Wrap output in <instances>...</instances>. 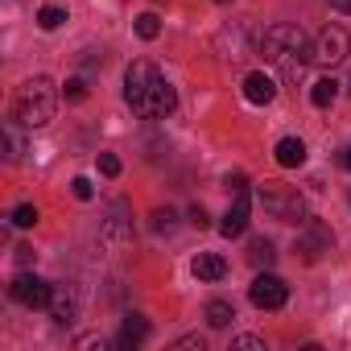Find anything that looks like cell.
Returning <instances> with one entry per match:
<instances>
[{"mask_svg":"<svg viewBox=\"0 0 351 351\" xmlns=\"http://www.w3.org/2000/svg\"><path fill=\"white\" fill-rule=\"evenodd\" d=\"M54 112H58V87H54V79H46V75L25 79L21 91H17V99H13L17 124H25V128H46V124L54 120Z\"/></svg>","mask_w":351,"mask_h":351,"instance_id":"cell-3","label":"cell"},{"mask_svg":"<svg viewBox=\"0 0 351 351\" xmlns=\"http://www.w3.org/2000/svg\"><path fill=\"white\" fill-rule=\"evenodd\" d=\"M335 95H339L335 75H326V79H318V83L310 87V104H314V108H330V104H335Z\"/></svg>","mask_w":351,"mask_h":351,"instance_id":"cell-14","label":"cell"},{"mask_svg":"<svg viewBox=\"0 0 351 351\" xmlns=\"http://www.w3.org/2000/svg\"><path fill=\"white\" fill-rule=\"evenodd\" d=\"M17 261H21V265H29V261H34V248H29V244H21V248H17Z\"/></svg>","mask_w":351,"mask_h":351,"instance_id":"cell-29","label":"cell"},{"mask_svg":"<svg viewBox=\"0 0 351 351\" xmlns=\"http://www.w3.org/2000/svg\"><path fill=\"white\" fill-rule=\"evenodd\" d=\"M191 273H195L199 281H223V277H228V261H223L219 252H199L195 265H191Z\"/></svg>","mask_w":351,"mask_h":351,"instance_id":"cell-11","label":"cell"},{"mask_svg":"<svg viewBox=\"0 0 351 351\" xmlns=\"http://www.w3.org/2000/svg\"><path fill=\"white\" fill-rule=\"evenodd\" d=\"M277 165H285V169H298V165H306V145H302L298 136H285V141H277Z\"/></svg>","mask_w":351,"mask_h":351,"instance_id":"cell-13","label":"cell"},{"mask_svg":"<svg viewBox=\"0 0 351 351\" xmlns=\"http://www.w3.org/2000/svg\"><path fill=\"white\" fill-rule=\"evenodd\" d=\"M71 191H75V199H79V203H87V199H91V195H95V191H91V182H87V178H75V182H71Z\"/></svg>","mask_w":351,"mask_h":351,"instance_id":"cell-24","label":"cell"},{"mask_svg":"<svg viewBox=\"0 0 351 351\" xmlns=\"http://www.w3.org/2000/svg\"><path fill=\"white\" fill-rule=\"evenodd\" d=\"M173 219H178V215L165 207V211H157V215H153V228H157V232H173Z\"/></svg>","mask_w":351,"mask_h":351,"instance_id":"cell-23","label":"cell"},{"mask_svg":"<svg viewBox=\"0 0 351 351\" xmlns=\"http://www.w3.org/2000/svg\"><path fill=\"white\" fill-rule=\"evenodd\" d=\"M326 244H330V232H326L322 223H310V236L302 240V256H306V261H314V256H318V248H326Z\"/></svg>","mask_w":351,"mask_h":351,"instance_id":"cell-16","label":"cell"},{"mask_svg":"<svg viewBox=\"0 0 351 351\" xmlns=\"http://www.w3.org/2000/svg\"><path fill=\"white\" fill-rule=\"evenodd\" d=\"M13 223H17V228H34V223H38V207H34V203H21V207L13 211Z\"/></svg>","mask_w":351,"mask_h":351,"instance_id":"cell-20","label":"cell"},{"mask_svg":"<svg viewBox=\"0 0 351 351\" xmlns=\"http://www.w3.org/2000/svg\"><path fill=\"white\" fill-rule=\"evenodd\" d=\"M330 9H339V13H347V17H351V0H330Z\"/></svg>","mask_w":351,"mask_h":351,"instance_id":"cell-30","label":"cell"},{"mask_svg":"<svg viewBox=\"0 0 351 351\" xmlns=\"http://www.w3.org/2000/svg\"><path fill=\"white\" fill-rule=\"evenodd\" d=\"M248 298L256 310H281L289 302V285L277 273H256V281L248 285Z\"/></svg>","mask_w":351,"mask_h":351,"instance_id":"cell-7","label":"cell"},{"mask_svg":"<svg viewBox=\"0 0 351 351\" xmlns=\"http://www.w3.org/2000/svg\"><path fill=\"white\" fill-rule=\"evenodd\" d=\"M62 95H66L71 104H83V99H87V83H83V79H66V87H62Z\"/></svg>","mask_w":351,"mask_h":351,"instance_id":"cell-21","label":"cell"},{"mask_svg":"<svg viewBox=\"0 0 351 351\" xmlns=\"http://www.w3.org/2000/svg\"><path fill=\"white\" fill-rule=\"evenodd\" d=\"M248 186V178H244V173H228V191L236 195V191H244Z\"/></svg>","mask_w":351,"mask_h":351,"instance_id":"cell-27","label":"cell"},{"mask_svg":"<svg viewBox=\"0 0 351 351\" xmlns=\"http://www.w3.org/2000/svg\"><path fill=\"white\" fill-rule=\"evenodd\" d=\"M273 256H277V252H273L269 240H252V244H248V261H252V265H265V269H269Z\"/></svg>","mask_w":351,"mask_h":351,"instance_id":"cell-17","label":"cell"},{"mask_svg":"<svg viewBox=\"0 0 351 351\" xmlns=\"http://www.w3.org/2000/svg\"><path fill=\"white\" fill-rule=\"evenodd\" d=\"M273 95H277V79H273V75H265V71L244 75V99H248V104L265 108V104H273Z\"/></svg>","mask_w":351,"mask_h":351,"instance_id":"cell-10","label":"cell"},{"mask_svg":"<svg viewBox=\"0 0 351 351\" xmlns=\"http://www.w3.org/2000/svg\"><path fill=\"white\" fill-rule=\"evenodd\" d=\"M124 99H128V108L141 120H165L173 108H178V95H173L169 79L153 62H145V58H136L124 71Z\"/></svg>","mask_w":351,"mask_h":351,"instance_id":"cell-1","label":"cell"},{"mask_svg":"<svg viewBox=\"0 0 351 351\" xmlns=\"http://www.w3.org/2000/svg\"><path fill=\"white\" fill-rule=\"evenodd\" d=\"M256 199H261V207H265L273 219H281V223H306V199L298 195V186L265 182V186L256 191Z\"/></svg>","mask_w":351,"mask_h":351,"instance_id":"cell-4","label":"cell"},{"mask_svg":"<svg viewBox=\"0 0 351 351\" xmlns=\"http://www.w3.org/2000/svg\"><path fill=\"white\" fill-rule=\"evenodd\" d=\"M145 339H149V322H145L141 314H128L124 326H120V335H116V343H120V347H141Z\"/></svg>","mask_w":351,"mask_h":351,"instance_id":"cell-12","label":"cell"},{"mask_svg":"<svg viewBox=\"0 0 351 351\" xmlns=\"http://www.w3.org/2000/svg\"><path fill=\"white\" fill-rule=\"evenodd\" d=\"M347 54H351V34L343 25H326L314 42V66L335 71L339 62H347Z\"/></svg>","mask_w":351,"mask_h":351,"instance_id":"cell-5","label":"cell"},{"mask_svg":"<svg viewBox=\"0 0 351 351\" xmlns=\"http://www.w3.org/2000/svg\"><path fill=\"white\" fill-rule=\"evenodd\" d=\"M157 34H161V21H157V13H141V17H136V38L153 42Z\"/></svg>","mask_w":351,"mask_h":351,"instance_id":"cell-18","label":"cell"},{"mask_svg":"<svg viewBox=\"0 0 351 351\" xmlns=\"http://www.w3.org/2000/svg\"><path fill=\"white\" fill-rule=\"evenodd\" d=\"M99 173L104 178H120V157L116 153H99Z\"/></svg>","mask_w":351,"mask_h":351,"instance_id":"cell-22","label":"cell"},{"mask_svg":"<svg viewBox=\"0 0 351 351\" xmlns=\"http://www.w3.org/2000/svg\"><path fill=\"white\" fill-rule=\"evenodd\" d=\"M248 215H252V199H248V186H244V191H236V199H232V207H228L219 232H223L228 240L244 236V232H248Z\"/></svg>","mask_w":351,"mask_h":351,"instance_id":"cell-8","label":"cell"},{"mask_svg":"<svg viewBox=\"0 0 351 351\" xmlns=\"http://www.w3.org/2000/svg\"><path fill=\"white\" fill-rule=\"evenodd\" d=\"M236 318V306L232 302H223V298H215V302H207V326H215V330H223L228 322Z\"/></svg>","mask_w":351,"mask_h":351,"instance_id":"cell-15","label":"cell"},{"mask_svg":"<svg viewBox=\"0 0 351 351\" xmlns=\"http://www.w3.org/2000/svg\"><path fill=\"white\" fill-rule=\"evenodd\" d=\"M62 21H66V13H62V9H54V5L38 9V25H42V29H58Z\"/></svg>","mask_w":351,"mask_h":351,"instance_id":"cell-19","label":"cell"},{"mask_svg":"<svg viewBox=\"0 0 351 351\" xmlns=\"http://www.w3.org/2000/svg\"><path fill=\"white\" fill-rule=\"evenodd\" d=\"M50 318L54 322H75L79 318V285H54V293H50Z\"/></svg>","mask_w":351,"mask_h":351,"instance_id":"cell-9","label":"cell"},{"mask_svg":"<svg viewBox=\"0 0 351 351\" xmlns=\"http://www.w3.org/2000/svg\"><path fill=\"white\" fill-rule=\"evenodd\" d=\"M207 343H203V335H186V339H178V351H203Z\"/></svg>","mask_w":351,"mask_h":351,"instance_id":"cell-26","label":"cell"},{"mask_svg":"<svg viewBox=\"0 0 351 351\" xmlns=\"http://www.w3.org/2000/svg\"><path fill=\"white\" fill-rule=\"evenodd\" d=\"M191 223H195V228H207V211H203V207H191Z\"/></svg>","mask_w":351,"mask_h":351,"instance_id":"cell-28","label":"cell"},{"mask_svg":"<svg viewBox=\"0 0 351 351\" xmlns=\"http://www.w3.org/2000/svg\"><path fill=\"white\" fill-rule=\"evenodd\" d=\"M232 347H244V351H265V339H256V335H240Z\"/></svg>","mask_w":351,"mask_h":351,"instance_id":"cell-25","label":"cell"},{"mask_svg":"<svg viewBox=\"0 0 351 351\" xmlns=\"http://www.w3.org/2000/svg\"><path fill=\"white\" fill-rule=\"evenodd\" d=\"M256 54L265 62H273L285 83H302L306 66L314 62V46L306 42V34L298 25H269L265 38L256 42Z\"/></svg>","mask_w":351,"mask_h":351,"instance_id":"cell-2","label":"cell"},{"mask_svg":"<svg viewBox=\"0 0 351 351\" xmlns=\"http://www.w3.org/2000/svg\"><path fill=\"white\" fill-rule=\"evenodd\" d=\"M339 161H343V169H351V145L343 149V157H339Z\"/></svg>","mask_w":351,"mask_h":351,"instance_id":"cell-31","label":"cell"},{"mask_svg":"<svg viewBox=\"0 0 351 351\" xmlns=\"http://www.w3.org/2000/svg\"><path fill=\"white\" fill-rule=\"evenodd\" d=\"M50 293H54V285H46L38 273H17L13 285H9V298H13L17 306H25V310H42V306H50Z\"/></svg>","mask_w":351,"mask_h":351,"instance_id":"cell-6","label":"cell"}]
</instances>
